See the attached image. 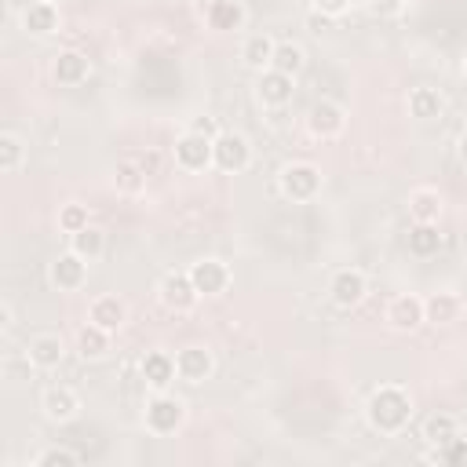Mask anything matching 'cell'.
Listing matches in <instances>:
<instances>
[{"label":"cell","instance_id":"cell-1","mask_svg":"<svg viewBox=\"0 0 467 467\" xmlns=\"http://www.w3.org/2000/svg\"><path fill=\"white\" fill-rule=\"evenodd\" d=\"M365 412H368V423H372L379 434H398V431L412 420V398H409L405 387L383 383V387H376V390L368 394Z\"/></svg>","mask_w":467,"mask_h":467},{"label":"cell","instance_id":"cell-2","mask_svg":"<svg viewBox=\"0 0 467 467\" xmlns=\"http://www.w3.org/2000/svg\"><path fill=\"white\" fill-rule=\"evenodd\" d=\"M146 431L157 434V438H168L175 434L182 423H186V401L168 394V390H153V398L146 401V416H142Z\"/></svg>","mask_w":467,"mask_h":467},{"label":"cell","instance_id":"cell-3","mask_svg":"<svg viewBox=\"0 0 467 467\" xmlns=\"http://www.w3.org/2000/svg\"><path fill=\"white\" fill-rule=\"evenodd\" d=\"M277 186H281V193H285L288 201L306 204V201H314V197L321 193V168L310 164V161H292V164L281 168Z\"/></svg>","mask_w":467,"mask_h":467},{"label":"cell","instance_id":"cell-4","mask_svg":"<svg viewBox=\"0 0 467 467\" xmlns=\"http://www.w3.org/2000/svg\"><path fill=\"white\" fill-rule=\"evenodd\" d=\"M252 164V146L241 131H219L212 139V168L226 171V175H237Z\"/></svg>","mask_w":467,"mask_h":467},{"label":"cell","instance_id":"cell-5","mask_svg":"<svg viewBox=\"0 0 467 467\" xmlns=\"http://www.w3.org/2000/svg\"><path fill=\"white\" fill-rule=\"evenodd\" d=\"M157 299H161L164 310H171V314H186V310L197 306L201 292L193 288L190 270H168V274L161 277V285H157Z\"/></svg>","mask_w":467,"mask_h":467},{"label":"cell","instance_id":"cell-6","mask_svg":"<svg viewBox=\"0 0 467 467\" xmlns=\"http://www.w3.org/2000/svg\"><path fill=\"white\" fill-rule=\"evenodd\" d=\"M343 128H347V109H343L336 99H317V102L310 106V113H306V131H310L314 139L328 142V139L343 135Z\"/></svg>","mask_w":467,"mask_h":467},{"label":"cell","instance_id":"cell-7","mask_svg":"<svg viewBox=\"0 0 467 467\" xmlns=\"http://www.w3.org/2000/svg\"><path fill=\"white\" fill-rule=\"evenodd\" d=\"M230 277H234V274H230V266H226L223 259H215V255L190 263V281H193V288H197L204 299L223 296V292L230 288Z\"/></svg>","mask_w":467,"mask_h":467},{"label":"cell","instance_id":"cell-8","mask_svg":"<svg viewBox=\"0 0 467 467\" xmlns=\"http://www.w3.org/2000/svg\"><path fill=\"white\" fill-rule=\"evenodd\" d=\"M175 164L182 171H204V168H212V139L186 128L175 139Z\"/></svg>","mask_w":467,"mask_h":467},{"label":"cell","instance_id":"cell-9","mask_svg":"<svg viewBox=\"0 0 467 467\" xmlns=\"http://www.w3.org/2000/svg\"><path fill=\"white\" fill-rule=\"evenodd\" d=\"M47 281H51L58 292H77V288H84V281H88V259H80L73 248L62 252V255H55L51 266H47Z\"/></svg>","mask_w":467,"mask_h":467},{"label":"cell","instance_id":"cell-10","mask_svg":"<svg viewBox=\"0 0 467 467\" xmlns=\"http://www.w3.org/2000/svg\"><path fill=\"white\" fill-rule=\"evenodd\" d=\"M365 292H368V281H365L361 270L347 266V270H336V274H332L328 296H332V303H336L339 310H354V306L365 299Z\"/></svg>","mask_w":467,"mask_h":467},{"label":"cell","instance_id":"cell-11","mask_svg":"<svg viewBox=\"0 0 467 467\" xmlns=\"http://www.w3.org/2000/svg\"><path fill=\"white\" fill-rule=\"evenodd\" d=\"M387 325L394 332H416L420 325H427V314H423V299L412 296V292H401L387 303Z\"/></svg>","mask_w":467,"mask_h":467},{"label":"cell","instance_id":"cell-12","mask_svg":"<svg viewBox=\"0 0 467 467\" xmlns=\"http://www.w3.org/2000/svg\"><path fill=\"white\" fill-rule=\"evenodd\" d=\"M26 354H29V361L36 365V372H51V368H58L62 358H66V343H62L58 332H36V336H29Z\"/></svg>","mask_w":467,"mask_h":467},{"label":"cell","instance_id":"cell-13","mask_svg":"<svg viewBox=\"0 0 467 467\" xmlns=\"http://www.w3.org/2000/svg\"><path fill=\"white\" fill-rule=\"evenodd\" d=\"M175 368H179V379L182 383H204L212 372H215V358L208 347H182L175 350Z\"/></svg>","mask_w":467,"mask_h":467},{"label":"cell","instance_id":"cell-14","mask_svg":"<svg viewBox=\"0 0 467 467\" xmlns=\"http://www.w3.org/2000/svg\"><path fill=\"white\" fill-rule=\"evenodd\" d=\"M197 15L215 29V33H230L244 26V7L237 0H197Z\"/></svg>","mask_w":467,"mask_h":467},{"label":"cell","instance_id":"cell-15","mask_svg":"<svg viewBox=\"0 0 467 467\" xmlns=\"http://www.w3.org/2000/svg\"><path fill=\"white\" fill-rule=\"evenodd\" d=\"M88 321L102 325L106 332H120L124 321H128V303L117 296V292H102L88 303Z\"/></svg>","mask_w":467,"mask_h":467},{"label":"cell","instance_id":"cell-16","mask_svg":"<svg viewBox=\"0 0 467 467\" xmlns=\"http://www.w3.org/2000/svg\"><path fill=\"white\" fill-rule=\"evenodd\" d=\"M40 409H44V416H47L51 423H69V420H77V412H80V394H77L73 387H66V383L47 387L44 398H40Z\"/></svg>","mask_w":467,"mask_h":467},{"label":"cell","instance_id":"cell-17","mask_svg":"<svg viewBox=\"0 0 467 467\" xmlns=\"http://www.w3.org/2000/svg\"><path fill=\"white\" fill-rule=\"evenodd\" d=\"M139 368H142V383H146L150 390H168V387L179 379L175 354H168V350H150Z\"/></svg>","mask_w":467,"mask_h":467},{"label":"cell","instance_id":"cell-18","mask_svg":"<svg viewBox=\"0 0 467 467\" xmlns=\"http://www.w3.org/2000/svg\"><path fill=\"white\" fill-rule=\"evenodd\" d=\"M51 77H55V84H62V88H77V84H84V80L91 77V58L80 55V51H62V55L51 62Z\"/></svg>","mask_w":467,"mask_h":467},{"label":"cell","instance_id":"cell-19","mask_svg":"<svg viewBox=\"0 0 467 467\" xmlns=\"http://www.w3.org/2000/svg\"><path fill=\"white\" fill-rule=\"evenodd\" d=\"M292 80H296V77H288V73L263 69V73H259V80H255V95H259V102H263V106H270V109H277V106L292 102Z\"/></svg>","mask_w":467,"mask_h":467},{"label":"cell","instance_id":"cell-20","mask_svg":"<svg viewBox=\"0 0 467 467\" xmlns=\"http://www.w3.org/2000/svg\"><path fill=\"white\" fill-rule=\"evenodd\" d=\"M18 18H22V29L33 33V36H47V33L58 29V7H55V0H36L26 11H18Z\"/></svg>","mask_w":467,"mask_h":467},{"label":"cell","instance_id":"cell-21","mask_svg":"<svg viewBox=\"0 0 467 467\" xmlns=\"http://www.w3.org/2000/svg\"><path fill=\"white\" fill-rule=\"evenodd\" d=\"M441 208H445V197L434 186H416L409 193V219L412 223H438Z\"/></svg>","mask_w":467,"mask_h":467},{"label":"cell","instance_id":"cell-22","mask_svg":"<svg viewBox=\"0 0 467 467\" xmlns=\"http://www.w3.org/2000/svg\"><path fill=\"white\" fill-rule=\"evenodd\" d=\"M423 314H427L431 325H452L463 314V299L456 292H431L423 299Z\"/></svg>","mask_w":467,"mask_h":467},{"label":"cell","instance_id":"cell-23","mask_svg":"<svg viewBox=\"0 0 467 467\" xmlns=\"http://www.w3.org/2000/svg\"><path fill=\"white\" fill-rule=\"evenodd\" d=\"M274 47H277V40H274L270 33H252V36H244V44H241V62H244L248 69L263 73V69H270V62H274Z\"/></svg>","mask_w":467,"mask_h":467},{"label":"cell","instance_id":"cell-24","mask_svg":"<svg viewBox=\"0 0 467 467\" xmlns=\"http://www.w3.org/2000/svg\"><path fill=\"white\" fill-rule=\"evenodd\" d=\"M146 171H142V164H139V157H120L117 161V168H113V186H117V193H124V197H139L142 190H146Z\"/></svg>","mask_w":467,"mask_h":467},{"label":"cell","instance_id":"cell-25","mask_svg":"<svg viewBox=\"0 0 467 467\" xmlns=\"http://www.w3.org/2000/svg\"><path fill=\"white\" fill-rule=\"evenodd\" d=\"M109 339H113V332H106L102 325L88 321V325L77 328V354H80L84 361H99V358L109 350Z\"/></svg>","mask_w":467,"mask_h":467},{"label":"cell","instance_id":"cell-26","mask_svg":"<svg viewBox=\"0 0 467 467\" xmlns=\"http://www.w3.org/2000/svg\"><path fill=\"white\" fill-rule=\"evenodd\" d=\"M409 113L416 120H434L445 113V95L438 88H412L409 91Z\"/></svg>","mask_w":467,"mask_h":467},{"label":"cell","instance_id":"cell-27","mask_svg":"<svg viewBox=\"0 0 467 467\" xmlns=\"http://www.w3.org/2000/svg\"><path fill=\"white\" fill-rule=\"evenodd\" d=\"M456 434H460V423H456L452 412H431V416L423 420V441H427L431 449L449 445Z\"/></svg>","mask_w":467,"mask_h":467},{"label":"cell","instance_id":"cell-28","mask_svg":"<svg viewBox=\"0 0 467 467\" xmlns=\"http://www.w3.org/2000/svg\"><path fill=\"white\" fill-rule=\"evenodd\" d=\"M438 248H441L438 223H412V230H409V252L420 255V259H427V255H438Z\"/></svg>","mask_w":467,"mask_h":467},{"label":"cell","instance_id":"cell-29","mask_svg":"<svg viewBox=\"0 0 467 467\" xmlns=\"http://www.w3.org/2000/svg\"><path fill=\"white\" fill-rule=\"evenodd\" d=\"M69 248L80 255V259H88V263H95L102 252H106V234L99 230V226H84V230H77V234H69Z\"/></svg>","mask_w":467,"mask_h":467},{"label":"cell","instance_id":"cell-30","mask_svg":"<svg viewBox=\"0 0 467 467\" xmlns=\"http://www.w3.org/2000/svg\"><path fill=\"white\" fill-rule=\"evenodd\" d=\"M303 66H306V55H303V47H299V44H292V40H277L270 69H277V73H288V77H299V73H303Z\"/></svg>","mask_w":467,"mask_h":467},{"label":"cell","instance_id":"cell-31","mask_svg":"<svg viewBox=\"0 0 467 467\" xmlns=\"http://www.w3.org/2000/svg\"><path fill=\"white\" fill-rule=\"evenodd\" d=\"M22 164H26V146H22V139L11 135V131H4V135H0V171H4V175H15Z\"/></svg>","mask_w":467,"mask_h":467},{"label":"cell","instance_id":"cell-32","mask_svg":"<svg viewBox=\"0 0 467 467\" xmlns=\"http://www.w3.org/2000/svg\"><path fill=\"white\" fill-rule=\"evenodd\" d=\"M427 460H431V463H449V467H467V438H463V434H456L449 445L431 449V452H427Z\"/></svg>","mask_w":467,"mask_h":467},{"label":"cell","instance_id":"cell-33","mask_svg":"<svg viewBox=\"0 0 467 467\" xmlns=\"http://www.w3.org/2000/svg\"><path fill=\"white\" fill-rule=\"evenodd\" d=\"M77 463H80V456L66 445H51V449L33 456V467H77Z\"/></svg>","mask_w":467,"mask_h":467},{"label":"cell","instance_id":"cell-34","mask_svg":"<svg viewBox=\"0 0 467 467\" xmlns=\"http://www.w3.org/2000/svg\"><path fill=\"white\" fill-rule=\"evenodd\" d=\"M84 226H88V208L77 204V201L62 204V212H58V230H62V234H77V230H84Z\"/></svg>","mask_w":467,"mask_h":467},{"label":"cell","instance_id":"cell-35","mask_svg":"<svg viewBox=\"0 0 467 467\" xmlns=\"http://www.w3.org/2000/svg\"><path fill=\"white\" fill-rule=\"evenodd\" d=\"M36 372V365L29 361V354L22 350V358H4V376L11 379V383H18V379H29Z\"/></svg>","mask_w":467,"mask_h":467},{"label":"cell","instance_id":"cell-36","mask_svg":"<svg viewBox=\"0 0 467 467\" xmlns=\"http://www.w3.org/2000/svg\"><path fill=\"white\" fill-rule=\"evenodd\" d=\"M365 7L372 18H398L405 11V0H368Z\"/></svg>","mask_w":467,"mask_h":467},{"label":"cell","instance_id":"cell-37","mask_svg":"<svg viewBox=\"0 0 467 467\" xmlns=\"http://www.w3.org/2000/svg\"><path fill=\"white\" fill-rule=\"evenodd\" d=\"M306 26H310V33H328V29H332V26H336V18H332V15H325V11H317V7H314V11H310V15H306Z\"/></svg>","mask_w":467,"mask_h":467},{"label":"cell","instance_id":"cell-38","mask_svg":"<svg viewBox=\"0 0 467 467\" xmlns=\"http://www.w3.org/2000/svg\"><path fill=\"white\" fill-rule=\"evenodd\" d=\"M190 131H197V135H208V139H215L223 128H219V120L215 117H193L190 120Z\"/></svg>","mask_w":467,"mask_h":467},{"label":"cell","instance_id":"cell-39","mask_svg":"<svg viewBox=\"0 0 467 467\" xmlns=\"http://www.w3.org/2000/svg\"><path fill=\"white\" fill-rule=\"evenodd\" d=\"M139 164H142L146 175H157L161 171V153L157 150H146V153H139Z\"/></svg>","mask_w":467,"mask_h":467},{"label":"cell","instance_id":"cell-40","mask_svg":"<svg viewBox=\"0 0 467 467\" xmlns=\"http://www.w3.org/2000/svg\"><path fill=\"white\" fill-rule=\"evenodd\" d=\"M317 11H325V15H343L347 11V0H317Z\"/></svg>","mask_w":467,"mask_h":467},{"label":"cell","instance_id":"cell-41","mask_svg":"<svg viewBox=\"0 0 467 467\" xmlns=\"http://www.w3.org/2000/svg\"><path fill=\"white\" fill-rule=\"evenodd\" d=\"M0 325H4V332L15 325V310H11V303H0Z\"/></svg>","mask_w":467,"mask_h":467},{"label":"cell","instance_id":"cell-42","mask_svg":"<svg viewBox=\"0 0 467 467\" xmlns=\"http://www.w3.org/2000/svg\"><path fill=\"white\" fill-rule=\"evenodd\" d=\"M456 157H460V164L467 168V131H463V135L456 139Z\"/></svg>","mask_w":467,"mask_h":467},{"label":"cell","instance_id":"cell-43","mask_svg":"<svg viewBox=\"0 0 467 467\" xmlns=\"http://www.w3.org/2000/svg\"><path fill=\"white\" fill-rule=\"evenodd\" d=\"M7 4H11L15 11H26V7H29V4H36V0H7Z\"/></svg>","mask_w":467,"mask_h":467},{"label":"cell","instance_id":"cell-44","mask_svg":"<svg viewBox=\"0 0 467 467\" xmlns=\"http://www.w3.org/2000/svg\"><path fill=\"white\" fill-rule=\"evenodd\" d=\"M460 69H463V77H467V51H463V62H460Z\"/></svg>","mask_w":467,"mask_h":467}]
</instances>
